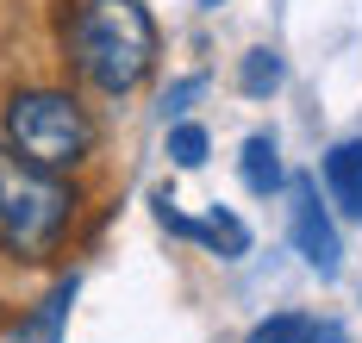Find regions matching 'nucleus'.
<instances>
[{"mask_svg": "<svg viewBox=\"0 0 362 343\" xmlns=\"http://www.w3.org/2000/svg\"><path fill=\"white\" fill-rule=\"evenodd\" d=\"M238 88H244V94H275V88H281V56H275V50H250L244 69H238Z\"/></svg>", "mask_w": 362, "mask_h": 343, "instance_id": "nucleus-10", "label": "nucleus"}, {"mask_svg": "<svg viewBox=\"0 0 362 343\" xmlns=\"http://www.w3.org/2000/svg\"><path fill=\"white\" fill-rule=\"evenodd\" d=\"M313 343H350V337H344L337 325H319V337H313Z\"/></svg>", "mask_w": 362, "mask_h": 343, "instance_id": "nucleus-12", "label": "nucleus"}, {"mask_svg": "<svg viewBox=\"0 0 362 343\" xmlns=\"http://www.w3.org/2000/svg\"><path fill=\"white\" fill-rule=\"evenodd\" d=\"M169 156H175V169H200L206 162V125H175L169 131Z\"/></svg>", "mask_w": 362, "mask_h": 343, "instance_id": "nucleus-11", "label": "nucleus"}, {"mask_svg": "<svg viewBox=\"0 0 362 343\" xmlns=\"http://www.w3.org/2000/svg\"><path fill=\"white\" fill-rule=\"evenodd\" d=\"M288 231H293V250L306 256V268H319V275L331 281L337 263H344V243H337V225H331V212L319 206V188H313V181H293Z\"/></svg>", "mask_w": 362, "mask_h": 343, "instance_id": "nucleus-4", "label": "nucleus"}, {"mask_svg": "<svg viewBox=\"0 0 362 343\" xmlns=\"http://www.w3.org/2000/svg\"><path fill=\"white\" fill-rule=\"evenodd\" d=\"M238 169H244V188L250 193H275L281 188V150H275V138H262V131L244 138V162Z\"/></svg>", "mask_w": 362, "mask_h": 343, "instance_id": "nucleus-8", "label": "nucleus"}, {"mask_svg": "<svg viewBox=\"0 0 362 343\" xmlns=\"http://www.w3.org/2000/svg\"><path fill=\"white\" fill-rule=\"evenodd\" d=\"M156 219H163V225L175 231V237H194V243H206V250H218V256H225V263H231V256H244V250H250V231L238 225V219H231V212H225V206H213V212H206V219H181V212H175V200H169V193H163V200H156Z\"/></svg>", "mask_w": 362, "mask_h": 343, "instance_id": "nucleus-5", "label": "nucleus"}, {"mask_svg": "<svg viewBox=\"0 0 362 343\" xmlns=\"http://www.w3.org/2000/svg\"><path fill=\"white\" fill-rule=\"evenodd\" d=\"M75 206H81V193L75 181H63V169H44L0 138V250L13 263L57 256L75 225Z\"/></svg>", "mask_w": 362, "mask_h": 343, "instance_id": "nucleus-2", "label": "nucleus"}, {"mask_svg": "<svg viewBox=\"0 0 362 343\" xmlns=\"http://www.w3.org/2000/svg\"><path fill=\"white\" fill-rule=\"evenodd\" d=\"M325 188H331L344 219H362V138H344L325 156Z\"/></svg>", "mask_w": 362, "mask_h": 343, "instance_id": "nucleus-6", "label": "nucleus"}, {"mask_svg": "<svg viewBox=\"0 0 362 343\" xmlns=\"http://www.w3.org/2000/svg\"><path fill=\"white\" fill-rule=\"evenodd\" d=\"M313 337H319V325H313L306 312H275V318H262L244 343H313Z\"/></svg>", "mask_w": 362, "mask_h": 343, "instance_id": "nucleus-9", "label": "nucleus"}, {"mask_svg": "<svg viewBox=\"0 0 362 343\" xmlns=\"http://www.w3.org/2000/svg\"><path fill=\"white\" fill-rule=\"evenodd\" d=\"M63 56L94 94H132L156 69V25L138 0H75L63 19Z\"/></svg>", "mask_w": 362, "mask_h": 343, "instance_id": "nucleus-1", "label": "nucleus"}, {"mask_svg": "<svg viewBox=\"0 0 362 343\" xmlns=\"http://www.w3.org/2000/svg\"><path fill=\"white\" fill-rule=\"evenodd\" d=\"M0 138L44 169H75L94 156V119L63 88H19L0 113Z\"/></svg>", "mask_w": 362, "mask_h": 343, "instance_id": "nucleus-3", "label": "nucleus"}, {"mask_svg": "<svg viewBox=\"0 0 362 343\" xmlns=\"http://www.w3.org/2000/svg\"><path fill=\"white\" fill-rule=\"evenodd\" d=\"M69 306H75V275L69 281H57L44 300H37V312L25 318V331L13 343H63V325H69Z\"/></svg>", "mask_w": 362, "mask_h": 343, "instance_id": "nucleus-7", "label": "nucleus"}]
</instances>
